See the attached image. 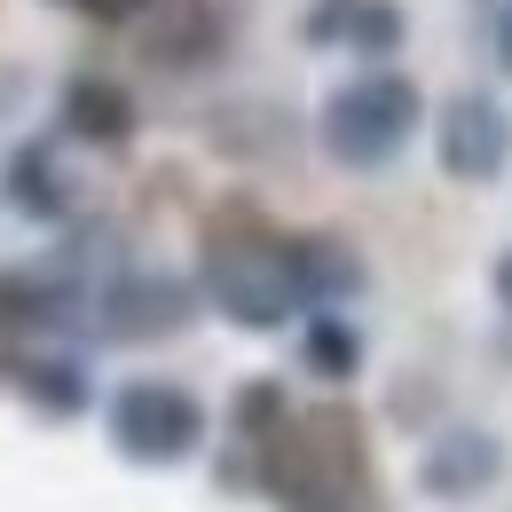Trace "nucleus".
Segmentation results:
<instances>
[{
	"label": "nucleus",
	"instance_id": "6",
	"mask_svg": "<svg viewBox=\"0 0 512 512\" xmlns=\"http://www.w3.org/2000/svg\"><path fill=\"white\" fill-rule=\"evenodd\" d=\"M95 323L119 339H150V331H182L190 323V284L174 276H119L95 292Z\"/></svg>",
	"mask_w": 512,
	"mask_h": 512
},
{
	"label": "nucleus",
	"instance_id": "7",
	"mask_svg": "<svg viewBox=\"0 0 512 512\" xmlns=\"http://www.w3.org/2000/svg\"><path fill=\"white\" fill-rule=\"evenodd\" d=\"M505 473V442L489 434V426H449L442 442L426 449V465H418V481H426V497H481L489 481Z\"/></svg>",
	"mask_w": 512,
	"mask_h": 512
},
{
	"label": "nucleus",
	"instance_id": "3",
	"mask_svg": "<svg viewBox=\"0 0 512 512\" xmlns=\"http://www.w3.org/2000/svg\"><path fill=\"white\" fill-rule=\"evenodd\" d=\"M418 87L402 79V71H363V79H339L331 95H323L316 111V134L323 150L339 158V166H355V174H379L386 158L418 134Z\"/></svg>",
	"mask_w": 512,
	"mask_h": 512
},
{
	"label": "nucleus",
	"instance_id": "1",
	"mask_svg": "<svg viewBox=\"0 0 512 512\" xmlns=\"http://www.w3.org/2000/svg\"><path fill=\"white\" fill-rule=\"evenodd\" d=\"M268 497L284 512H371V457L347 410H308L268 434Z\"/></svg>",
	"mask_w": 512,
	"mask_h": 512
},
{
	"label": "nucleus",
	"instance_id": "14",
	"mask_svg": "<svg viewBox=\"0 0 512 512\" xmlns=\"http://www.w3.org/2000/svg\"><path fill=\"white\" fill-rule=\"evenodd\" d=\"M87 16H142V8H158V0H79Z\"/></svg>",
	"mask_w": 512,
	"mask_h": 512
},
{
	"label": "nucleus",
	"instance_id": "9",
	"mask_svg": "<svg viewBox=\"0 0 512 512\" xmlns=\"http://www.w3.org/2000/svg\"><path fill=\"white\" fill-rule=\"evenodd\" d=\"M64 119H71L79 142H127V134H134V103L111 87V79H71Z\"/></svg>",
	"mask_w": 512,
	"mask_h": 512
},
{
	"label": "nucleus",
	"instance_id": "13",
	"mask_svg": "<svg viewBox=\"0 0 512 512\" xmlns=\"http://www.w3.org/2000/svg\"><path fill=\"white\" fill-rule=\"evenodd\" d=\"M489 48H497V64L512 71V0L497 8V16H489Z\"/></svg>",
	"mask_w": 512,
	"mask_h": 512
},
{
	"label": "nucleus",
	"instance_id": "4",
	"mask_svg": "<svg viewBox=\"0 0 512 512\" xmlns=\"http://www.w3.org/2000/svg\"><path fill=\"white\" fill-rule=\"evenodd\" d=\"M103 426H111L119 457H134V465H182L205 442V402L174 379H127L111 394Z\"/></svg>",
	"mask_w": 512,
	"mask_h": 512
},
{
	"label": "nucleus",
	"instance_id": "8",
	"mask_svg": "<svg viewBox=\"0 0 512 512\" xmlns=\"http://www.w3.org/2000/svg\"><path fill=\"white\" fill-rule=\"evenodd\" d=\"M308 40L316 48H363V56H386L402 40V8L394 0H316L308 8Z\"/></svg>",
	"mask_w": 512,
	"mask_h": 512
},
{
	"label": "nucleus",
	"instance_id": "15",
	"mask_svg": "<svg viewBox=\"0 0 512 512\" xmlns=\"http://www.w3.org/2000/svg\"><path fill=\"white\" fill-rule=\"evenodd\" d=\"M489 284H497V308H505V316H512V253L497 260V276H489Z\"/></svg>",
	"mask_w": 512,
	"mask_h": 512
},
{
	"label": "nucleus",
	"instance_id": "12",
	"mask_svg": "<svg viewBox=\"0 0 512 512\" xmlns=\"http://www.w3.org/2000/svg\"><path fill=\"white\" fill-rule=\"evenodd\" d=\"M24 386H32L48 410H79V402H87V379H79L71 363H32V371H24Z\"/></svg>",
	"mask_w": 512,
	"mask_h": 512
},
{
	"label": "nucleus",
	"instance_id": "10",
	"mask_svg": "<svg viewBox=\"0 0 512 512\" xmlns=\"http://www.w3.org/2000/svg\"><path fill=\"white\" fill-rule=\"evenodd\" d=\"M300 363L316 371V379H355L363 371V331L339 316H308V331H300Z\"/></svg>",
	"mask_w": 512,
	"mask_h": 512
},
{
	"label": "nucleus",
	"instance_id": "11",
	"mask_svg": "<svg viewBox=\"0 0 512 512\" xmlns=\"http://www.w3.org/2000/svg\"><path fill=\"white\" fill-rule=\"evenodd\" d=\"M8 197H16L24 213H64V190H56V174H48L40 150H16V166H8Z\"/></svg>",
	"mask_w": 512,
	"mask_h": 512
},
{
	"label": "nucleus",
	"instance_id": "2",
	"mask_svg": "<svg viewBox=\"0 0 512 512\" xmlns=\"http://www.w3.org/2000/svg\"><path fill=\"white\" fill-rule=\"evenodd\" d=\"M205 292L221 300V316L245 323V331H276L284 316H300L316 300L300 237H268V229H213V245H205Z\"/></svg>",
	"mask_w": 512,
	"mask_h": 512
},
{
	"label": "nucleus",
	"instance_id": "16",
	"mask_svg": "<svg viewBox=\"0 0 512 512\" xmlns=\"http://www.w3.org/2000/svg\"><path fill=\"white\" fill-rule=\"evenodd\" d=\"M473 8H481V16H497V8H505V0H473Z\"/></svg>",
	"mask_w": 512,
	"mask_h": 512
},
{
	"label": "nucleus",
	"instance_id": "5",
	"mask_svg": "<svg viewBox=\"0 0 512 512\" xmlns=\"http://www.w3.org/2000/svg\"><path fill=\"white\" fill-rule=\"evenodd\" d=\"M434 150H442L449 182H497L512 166V111L489 87H465V95H449L442 127H434Z\"/></svg>",
	"mask_w": 512,
	"mask_h": 512
}]
</instances>
